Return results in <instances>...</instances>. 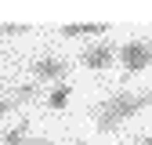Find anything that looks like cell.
Here are the masks:
<instances>
[{
  "instance_id": "13",
  "label": "cell",
  "mask_w": 152,
  "mask_h": 145,
  "mask_svg": "<svg viewBox=\"0 0 152 145\" xmlns=\"http://www.w3.org/2000/svg\"><path fill=\"white\" fill-rule=\"evenodd\" d=\"M141 145H152V138H145V141H141Z\"/></svg>"
},
{
  "instance_id": "4",
  "label": "cell",
  "mask_w": 152,
  "mask_h": 145,
  "mask_svg": "<svg viewBox=\"0 0 152 145\" xmlns=\"http://www.w3.org/2000/svg\"><path fill=\"white\" fill-rule=\"evenodd\" d=\"M65 72H69V65L62 58H40V62H33V76L36 80H65Z\"/></svg>"
},
{
  "instance_id": "8",
  "label": "cell",
  "mask_w": 152,
  "mask_h": 145,
  "mask_svg": "<svg viewBox=\"0 0 152 145\" xmlns=\"http://www.w3.org/2000/svg\"><path fill=\"white\" fill-rule=\"evenodd\" d=\"M36 94H40V87H36V83H26V87H18V94H15L11 102H15V105H18V102H33Z\"/></svg>"
},
{
  "instance_id": "6",
  "label": "cell",
  "mask_w": 152,
  "mask_h": 145,
  "mask_svg": "<svg viewBox=\"0 0 152 145\" xmlns=\"http://www.w3.org/2000/svg\"><path fill=\"white\" fill-rule=\"evenodd\" d=\"M69 94H72V87H69V83H58V87L47 94V105H51V109H65V105H69Z\"/></svg>"
},
{
  "instance_id": "5",
  "label": "cell",
  "mask_w": 152,
  "mask_h": 145,
  "mask_svg": "<svg viewBox=\"0 0 152 145\" xmlns=\"http://www.w3.org/2000/svg\"><path fill=\"white\" fill-rule=\"evenodd\" d=\"M105 29L109 26H102V22H76V26H62V36H94Z\"/></svg>"
},
{
  "instance_id": "7",
  "label": "cell",
  "mask_w": 152,
  "mask_h": 145,
  "mask_svg": "<svg viewBox=\"0 0 152 145\" xmlns=\"http://www.w3.org/2000/svg\"><path fill=\"white\" fill-rule=\"evenodd\" d=\"M26 138H29V123H26V120H18V127H11V131L4 134V145H22Z\"/></svg>"
},
{
  "instance_id": "1",
  "label": "cell",
  "mask_w": 152,
  "mask_h": 145,
  "mask_svg": "<svg viewBox=\"0 0 152 145\" xmlns=\"http://www.w3.org/2000/svg\"><path fill=\"white\" fill-rule=\"evenodd\" d=\"M152 105V91H141V94H130V91H123V94H112L105 98L98 109H94V127L105 134V131H116L120 123H127L130 116H138L141 109Z\"/></svg>"
},
{
  "instance_id": "3",
  "label": "cell",
  "mask_w": 152,
  "mask_h": 145,
  "mask_svg": "<svg viewBox=\"0 0 152 145\" xmlns=\"http://www.w3.org/2000/svg\"><path fill=\"white\" fill-rule=\"evenodd\" d=\"M80 62H83L87 69H94V72H102V69H109L112 62H116V47H112L109 40H98V44H91V47L80 54Z\"/></svg>"
},
{
  "instance_id": "2",
  "label": "cell",
  "mask_w": 152,
  "mask_h": 145,
  "mask_svg": "<svg viewBox=\"0 0 152 145\" xmlns=\"http://www.w3.org/2000/svg\"><path fill=\"white\" fill-rule=\"evenodd\" d=\"M116 58H120V65H123L127 72H141V69H148V62H152V47H148L145 40H127V44L116 51Z\"/></svg>"
},
{
  "instance_id": "9",
  "label": "cell",
  "mask_w": 152,
  "mask_h": 145,
  "mask_svg": "<svg viewBox=\"0 0 152 145\" xmlns=\"http://www.w3.org/2000/svg\"><path fill=\"white\" fill-rule=\"evenodd\" d=\"M29 26H0V36H15V33H26Z\"/></svg>"
},
{
  "instance_id": "12",
  "label": "cell",
  "mask_w": 152,
  "mask_h": 145,
  "mask_svg": "<svg viewBox=\"0 0 152 145\" xmlns=\"http://www.w3.org/2000/svg\"><path fill=\"white\" fill-rule=\"evenodd\" d=\"M72 145H91V141H72Z\"/></svg>"
},
{
  "instance_id": "10",
  "label": "cell",
  "mask_w": 152,
  "mask_h": 145,
  "mask_svg": "<svg viewBox=\"0 0 152 145\" xmlns=\"http://www.w3.org/2000/svg\"><path fill=\"white\" fill-rule=\"evenodd\" d=\"M11 109H18V105H15L11 98H0V116H7V113H11Z\"/></svg>"
},
{
  "instance_id": "11",
  "label": "cell",
  "mask_w": 152,
  "mask_h": 145,
  "mask_svg": "<svg viewBox=\"0 0 152 145\" xmlns=\"http://www.w3.org/2000/svg\"><path fill=\"white\" fill-rule=\"evenodd\" d=\"M22 145H51V141H47V138H26Z\"/></svg>"
}]
</instances>
